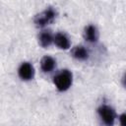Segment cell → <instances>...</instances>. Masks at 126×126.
I'll return each instance as SVG.
<instances>
[{
    "label": "cell",
    "instance_id": "cell-2",
    "mask_svg": "<svg viewBox=\"0 0 126 126\" xmlns=\"http://www.w3.org/2000/svg\"><path fill=\"white\" fill-rule=\"evenodd\" d=\"M97 114L100 118L101 122L105 126H113L115 119H116V113L115 110L107 104H101L97 108Z\"/></svg>",
    "mask_w": 126,
    "mask_h": 126
},
{
    "label": "cell",
    "instance_id": "cell-3",
    "mask_svg": "<svg viewBox=\"0 0 126 126\" xmlns=\"http://www.w3.org/2000/svg\"><path fill=\"white\" fill-rule=\"evenodd\" d=\"M55 18H56V11L52 7H49V8H46L44 11L40 12L39 14H37L34 17L33 22L36 27L43 28V27L51 24Z\"/></svg>",
    "mask_w": 126,
    "mask_h": 126
},
{
    "label": "cell",
    "instance_id": "cell-8",
    "mask_svg": "<svg viewBox=\"0 0 126 126\" xmlns=\"http://www.w3.org/2000/svg\"><path fill=\"white\" fill-rule=\"evenodd\" d=\"M56 67V61L51 56H44L40 61V68L44 73L52 72Z\"/></svg>",
    "mask_w": 126,
    "mask_h": 126
},
{
    "label": "cell",
    "instance_id": "cell-7",
    "mask_svg": "<svg viewBox=\"0 0 126 126\" xmlns=\"http://www.w3.org/2000/svg\"><path fill=\"white\" fill-rule=\"evenodd\" d=\"M72 56L80 61H85L89 58V50L83 45H77L72 49Z\"/></svg>",
    "mask_w": 126,
    "mask_h": 126
},
{
    "label": "cell",
    "instance_id": "cell-1",
    "mask_svg": "<svg viewBox=\"0 0 126 126\" xmlns=\"http://www.w3.org/2000/svg\"><path fill=\"white\" fill-rule=\"evenodd\" d=\"M72 82H73V75L71 71L67 69L61 70L53 77V83L56 89L60 92L67 91L72 86Z\"/></svg>",
    "mask_w": 126,
    "mask_h": 126
},
{
    "label": "cell",
    "instance_id": "cell-4",
    "mask_svg": "<svg viewBox=\"0 0 126 126\" xmlns=\"http://www.w3.org/2000/svg\"><path fill=\"white\" fill-rule=\"evenodd\" d=\"M18 74L23 81H30L34 76L33 66L29 62H23L18 69Z\"/></svg>",
    "mask_w": 126,
    "mask_h": 126
},
{
    "label": "cell",
    "instance_id": "cell-10",
    "mask_svg": "<svg viewBox=\"0 0 126 126\" xmlns=\"http://www.w3.org/2000/svg\"><path fill=\"white\" fill-rule=\"evenodd\" d=\"M119 122H120V126H125V123H124V121H125V114L124 113H122L120 116H119Z\"/></svg>",
    "mask_w": 126,
    "mask_h": 126
},
{
    "label": "cell",
    "instance_id": "cell-6",
    "mask_svg": "<svg viewBox=\"0 0 126 126\" xmlns=\"http://www.w3.org/2000/svg\"><path fill=\"white\" fill-rule=\"evenodd\" d=\"M53 42L60 49H68L70 47V39L64 32H57L53 35Z\"/></svg>",
    "mask_w": 126,
    "mask_h": 126
},
{
    "label": "cell",
    "instance_id": "cell-9",
    "mask_svg": "<svg viewBox=\"0 0 126 126\" xmlns=\"http://www.w3.org/2000/svg\"><path fill=\"white\" fill-rule=\"evenodd\" d=\"M53 42V35L48 31H43L38 35V43L41 47H48Z\"/></svg>",
    "mask_w": 126,
    "mask_h": 126
},
{
    "label": "cell",
    "instance_id": "cell-5",
    "mask_svg": "<svg viewBox=\"0 0 126 126\" xmlns=\"http://www.w3.org/2000/svg\"><path fill=\"white\" fill-rule=\"evenodd\" d=\"M84 38L88 42H96L98 39V32L95 26L94 25H89L85 28L84 31Z\"/></svg>",
    "mask_w": 126,
    "mask_h": 126
}]
</instances>
